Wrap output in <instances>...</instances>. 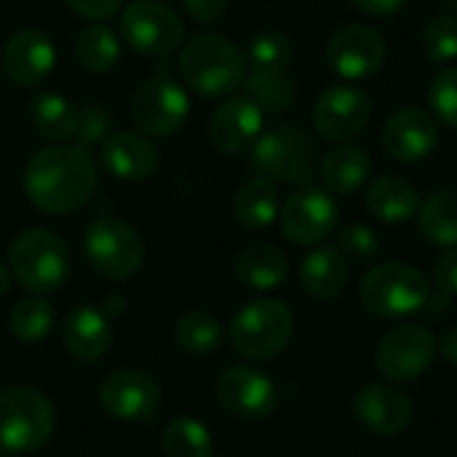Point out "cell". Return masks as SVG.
Wrapping results in <instances>:
<instances>
[{"label":"cell","instance_id":"cell-42","mask_svg":"<svg viewBox=\"0 0 457 457\" xmlns=\"http://www.w3.org/2000/svg\"><path fill=\"white\" fill-rule=\"evenodd\" d=\"M123 0H67V5L72 11H78L80 16H88V19H104V16H112L118 8H120Z\"/></svg>","mask_w":457,"mask_h":457},{"label":"cell","instance_id":"cell-35","mask_svg":"<svg viewBox=\"0 0 457 457\" xmlns=\"http://www.w3.org/2000/svg\"><path fill=\"white\" fill-rule=\"evenodd\" d=\"M423 48L426 56L436 64H447L457 59V19L455 16H436L423 29Z\"/></svg>","mask_w":457,"mask_h":457},{"label":"cell","instance_id":"cell-12","mask_svg":"<svg viewBox=\"0 0 457 457\" xmlns=\"http://www.w3.org/2000/svg\"><path fill=\"white\" fill-rule=\"evenodd\" d=\"M370 115H372L370 94L356 86L337 83L319 96L313 110V123L324 139L345 145L367 129Z\"/></svg>","mask_w":457,"mask_h":457},{"label":"cell","instance_id":"cell-28","mask_svg":"<svg viewBox=\"0 0 457 457\" xmlns=\"http://www.w3.org/2000/svg\"><path fill=\"white\" fill-rule=\"evenodd\" d=\"M233 214L246 230H262L278 217V193L276 185L257 177L249 179L233 198Z\"/></svg>","mask_w":457,"mask_h":457},{"label":"cell","instance_id":"cell-21","mask_svg":"<svg viewBox=\"0 0 457 457\" xmlns=\"http://www.w3.org/2000/svg\"><path fill=\"white\" fill-rule=\"evenodd\" d=\"M64 348L78 361H96L110 348L112 332L110 319L96 305H78L67 319L62 329Z\"/></svg>","mask_w":457,"mask_h":457},{"label":"cell","instance_id":"cell-16","mask_svg":"<svg viewBox=\"0 0 457 457\" xmlns=\"http://www.w3.org/2000/svg\"><path fill=\"white\" fill-rule=\"evenodd\" d=\"M220 404L244 420H262L276 410V383L254 367H230L217 380Z\"/></svg>","mask_w":457,"mask_h":457},{"label":"cell","instance_id":"cell-4","mask_svg":"<svg viewBox=\"0 0 457 457\" xmlns=\"http://www.w3.org/2000/svg\"><path fill=\"white\" fill-rule=\"evenodd\" d=\"M249 166L268 182L311 185L313 179V145L311 139L289 126L278 123L257 137L249 147Z\"/></svg>","mask_w":457,"mask_h":457},{"label":"cell","instance_id":"cell-41","mask_svg":"<svg viewBox=\"0 0 457 457\" xmlns=\"http://www.w3.org/2000/svg\"><path fill=\"white\" fill-rule=\"evenodd\" d=\"M182 3H185V11L201 24L217 21L228 8V0H182Z\"/></svg>","mask_w":457,"mask_h":457},{"label":"cell","instance_id":"cell-26","mask_svg":"<svg viewBox=\"0 0 457 457\" xmlns=\"http://www.w3.org/2000/svg\"><path fill=\"white\" fill-rule=\"evenodd\" d=\"M370 171H372V161H370L367 150H361L351 142L332 147L321 163L324 187L329 193H337V195L356 193L370 179Z\"/></svg>","mask_w":457,"mask_h":457},{"label":"cell","instance_id":"cell-9","mask_svg":"<svg viewBox=\"0 0 457 457\" xmlns=\"http://www.w3.org/2000/svg\"><path fill=\"white\" fill-rule=\"evenodd\" d=\"M439 353V340L434 337L431 329L404 324L391 329L375 353V364L380 375H386L394 383H412L420 375L428 372Z\"/></svg>","mask_w":457,"mask_h":457},{"label":"cell","instance_id":"cell-32","mask_svg":"<svg viewBox=\"0 0 457 457\" xmlns=\"http://www.w3.org/2000/svg\"><path fill=\"white\" fill-rule=\"evenodd\" d=\"M78 62L91 72H107L120 59V43L104 24H91L78 35L75 43Z\"/></svg>","mask_w":457,"mask_h":457},{"label":"cell","instance_id":"cell-27","mask_svg":"<svg viewBox=\"0 0 457 457\" xmlns=\"http://www.w3.org/2000/svg\"><path fill=\"white\" fill-rule=\"evenodd\" d=\"M423 236L445 249L457 246V187L434 190L418 212Z\"/></svg>","mask_w":457,"mask_h":457},{"label":"cell","instance_id":"cell-29","mask_svg":"<svg viewBox=\"0 0 457 457\" xmlns=\"http://www.w3.org/2000/svg\"><path fill=\"white\" fill-rule=\"evenodd\" d=\"M80 110L62 94H40L32 102V126L46 139L62 142L75 137Z\"/></svg>","mask_w":457,"mask_h":457},{"label":"cell","instance_id":"cell-24","mask_svg":"<svg viewBox=\"0 0 457 457\" xmlns=\"http://www.w3.org/2000/svg\"><path fill=\"white\" fill-rule=\"evenodd\" d=\"M236 276L249 289L270 292L287 281L289 262H287V254L273 244H249L236 257Z\"/></svg>","mask_w":457,"mask_h":457},{"label":"cell","instance_id":"cell-33","mask_svg":"<svg viewBox=\"0 0 457 457\" xmlns=\"http://www.w3.org/2000/svg\"><path fill=\"white\" fill-rule=\"evenodd\" d=\"M174 337H177V343H179V348H182L185 353L206 356V353H212V351L220 345V340H222V327H220V321H217L212 313L193 311V313H185V316L177 321Z\"/></svg>","mask_w":457,"mask_h":457},{"label":"cell","instance_id":"cell-19","mask_svg":"<svg viewBox=\"0 0 457 457\" xmlns=\"http://www.w3.org/2000/svg\"><path fill=\"white\" fill-rule=\"evenodd\" d=\"M265 112L249 96L225 99L209 123V139L220 153H249L262 134Z\"/></svg>","mask_w":457,"mask_h":457},{"label":"cell","instance_id":"cell-36","mask_svg":"<svg viewBox=\"0 0 457 457\" xmlns=\"http://www.w3.org/2000/svg\"><path fill=\"white\" fill-rule=\"evenodd\" d=\"M289 59H292V46L281 32L254 35L246 51V62H252V67L260 70H284Z\"/></svg>","mask_w":457,"mask_h":457},{"label":"cell","instance_id":"cell-17","mask_svg":"<svg viewBox=\"0 0 457 457\" xmlns=\"http://www.w3.org/2000/svg\"><path fill=\"white\" fill-rule=\"evenodd\" d=\"M353 415L367 431H372L378 436H396L412 423L415 407L404 391H399L394 386L372 383L356 394Z\"/></svg>","mask_w":457,"mask_h":457},{"label":"cell","instance_id":"cell-39","mask_svg":"<svg viewBox=\"0 0 457 457\" xmlns=\"http://www.w3.org/2000/svg\"><path fill=\"white\" fill-rule=\"evenodd\" d=\"M340 252L356 262H370L380 252V241L372 228L367 225H351L340 233Z\"/></svg>","mask_w":457,"mask_h":457},{"label":"cell","instance_id":"cell-30","mask_svg":"<svg viewBox=\"0 0 457 457\" xmlns=\"http://www.w3.org/2000/svg\"><path fill=\"white\" fill-rule=\"evenodd\" d=\"M246 96L262 110V112H281L295 102V86L287 78L284 70H260L252 67V72L244 80Z\"/></svg>","mask_w":457,"mask_h":457},{"label":"cell","instance_id":"cell-45","mask_svg":"<svg viewBox=\"0 0 457 457\" xmlns=\"http://www.w3.org/2000/svg\"><path fill=\"white\" fill-rule=\"evenodd\" d=\"M11 268H5L3 262H0V297H5L8 295V289H11Z\"/></svg>","mask_w":457,"mask_h":457},{"label":"cell","instance_id":"cell-15","mask_svg":"<svg viewBox=\"0 0 457 457\" xmlns=\"http://www.w3.org/2000/svg\"><path fill=\"white\" fill-rule=\"evenodd\" d=\"M329 67L345 80H364L375 75L386 62V40L375 27L351 24L343 27L327 46Z\"/></svg>","mask_w":457,"mask_h":457},{"label":"cell","instance_id":"cell-5","mask_svg":"<svg viewBox=\"0 0 457 457\" xmlns=\"http://www.w3.org/2000/svg\"><path fill=\"white\" fill-rule=\"evenodd\" d=\"M54 407L46 394L29 386L0 391V447L8 453H35L54 434Z\"/></svg>","mask_w":457,"mask_h":457},{"label":"cell","instance_id":"cell-20","mask_svg":"<svg viewBox=\"0 0 457 457\" xmlns=\"http://www.w3.org/2000/svg\"><path fill=\"white\" fill-rule=\"evenodd\" d=\"M56 62V51L48 35L37 29H21L3 46V70L19 86L40 83Z\"/></svg>","mask_w":457,"mask_h":457},{"label":"cell","instance_id":"cell-38","mask_svg":"<svg viewBox=\"0 0 457 457\" xmlns=\"http://www.w3.org/2000/svg\"><path fill=\"white\" fill-rule=\"evenodd\" d=\"M110 112L99 104H88L86 110H80L78 115V129H75V139L78 147H94V145H104L107 134H110Z\"/></svg>","mask_w":457,"mask_h":457},{"label":"cell","instance_id":"cell-23","mask_svg":"<svg viewBox=\"0 0 457 457\" xmlns=\"http://www.w3.org/2000/svg\"><path fill=\"white\" fill-rule=\"evenodd\" d=\"M351 265L348 257L335 246H319L313 249L300 268V284L303 289L316 300H335L348 287Z\"/></svg>","mask_w":457,"mask_h":457},{"label":"cell","instance_id":"cell-31","mask_svg":"<svg viewBox=\"0 0 457 457\" xmlns=\"http://www.w3.org/2000/svg\"><path fill=\"white\" fill-rule=\"evenodd\" d=\"M166 457H212L214 445L212 434L204 423L193 418H174L166 423L163 436H161Z\"/></svg>","mask_w":457,"mask_h":457},{"label":"cell","instance_id":"cell-22","mask_svg":"<svg viewBox=\"0 0 457 457\" xmlns=\"http://www.w3.org/2000/svg\"><path fill=\"white\" fill-rule=\"evenodd\" d=\"M104 169L123 182L147 179L158 166V153L150 139L139 134H112L102 145Z\"/></svg>","mask_w":457,"mask_h":457},{"label":"cell","instance_id":"cell-14","mask_svg":"<svg viewBox=\"0 0 457 457\" xmlns=\"http://www.w3.org/2000/svg\"><path fill=\"white\" fill-rule=\"evenodd\" d=\"M99 404L115 420H147L161 404L158 383L139 370L110 372L99 386Z\"/></svg>","mask_w":457,"mask_h":457},{"label":"cell","instance_id":"cell-25","mask_svg":"<svg viewBox=\"0 0 457 457\" xmlns=\"http://www.w3.org/2000/svg\"><path fill=\"white\" fill-rule=\"evenodd\" d=\"M367 209L383 222H407L420 212V195L404 177L386 174L370 185Z\"/></svg>","mask_w":457,"mask_h":457},{"label":"cell","instance_id":"cell-40","mask_svg":"<svg viewBox=\"0 0 457 457\" xmlns=\"http://www.w3.org/2000/svg\"><path fill=\"white\" fill-rule=\"evenodd\" d=\"M434 284L439 287L442 295L447 297H457V246L455 249H447L436 268H434Z\"/></svg>","mask_w":457,"mask_h":457},{"label":"cell","instance_id":"cell-3","mask_svg":"<svg viewBox=\"0 0 457 457\" xmlns=\"http://www.w3.org/2000/svg\"><path fill=\"white\" fill-rule=\"evenodd\" d=\"M292 332L295 316L287 303L265 297L238 311L230 324V343L249 361H270L289 345Z\"/></svg>","mask_w":457,"mask_h":457},{"label":"cell","instance_id":"cell-2","mask_svg":"<svg viewBox=\"0 0 457 457\" xmlns=\"http://www.w3.org/2000/svg\"><path fill=\"white\" fill-rule=\"evenodd\" d=\"M179 72L195 94L228 96L246 80V56L228 37L204 32L182 48Z\"/></svg>","mask_w":457,"mask_h":457},{"label":"cell","instance_id":"cell-43","mask_svg":"<svg viewBox=\"0 0 457 457\" xmlns=\"http://www.w3.org/2000/svg\"><path fill=\"white\" fill-rule=\"evenodd\" d=\"M407 0H351L353 8L370 13V16H394L404 8Z\"/></svg>","mask_w":457,"mask_h":457},{"label":"cell","instance_id":"cell-10","mask_svg":"<svg viewBox=\"0 0 457 457\" xmlns=\"http://www.w3.org/2000/svg\"><path fill=\"white\" fill-rule=\"evenodd\" d=\"M123 40L145 56H166L182 40V21L161 0H134L120 16Z\"/></svg>","mask_w":457,"mask_h":457},{"label":"cell","instance_id":"cell-11","mask_svg":"<svg viewBox=\"0 0 457 457\" xmlns=\"http://www.w3.org/2000/svg\"><path fill=\"white\" fill-rule=\"evenodd\" d=\"M187 91L171 78H153L142 83L131 102L134 123L150 137H171L187 120Z\"/></svg>","mask_w":457,"mask_h":457},{"label":"cell","instance_id":"cell-37","mask_svg":"<svg viewBox=\"0 0 457 457\" xmlns=\"http://www.w3.org/2000/svg\"><path fill=\"white\" fill-rule=\"evenodd\" d=\"M428 102L442 123L457 129V67H447L434 78Z\"/></svg>","mask_w":457,"mask_h":457},{"label":"cell","instance_id":"cell-44","mask_svg":"<svg viewBox=\"0 0 457 457\" xmlns=\"http://www.w3.org/2000/svg\"><path fill=\"white\" fill-rule=\"evenodd\" d=\"M439 353L457 367V327H450L439 340Z\"/></svg>","mask_w":457,"mask_h":457},{"label":"cell","instance_id":"cell-1","mask_svg":"<svg viewBox=\"0 0 457 457\" xmlns=\"http://www.w3.org/2000/svg\"><path fill=\"white\" fill-rule=\"evenodd\" d=\"M21 185L37 209L67 214L80 209L96 190V163L91 153L78 145L46 147L24 166Z\"/></svg>","mask_w":457,"mask_h":457},{"label":"cell","instance_id":"cell-34","mask_svg":"<svg viewBox=\"0 0 457 457\" xmlns=\"http://www.w3.org/2000/svg\"><path fill=\"white\" fill-rule=\"evenodd\" d=\"M8 324H11L13 337L24 343H37L54 329V308L43 297H27L13 305Z\"/></svg>","mask_w":457,"mask_h":457},{"label":"cell","instance_id":"cell-7","mask_svg":"<svg viewBox=\"0 0 457 457\" xmlns=\"http://www.w3.org/2000/svg\"><path fill=\"white\" fill-rule=\"evenodd\" d=\"M11 276L32 295L54 292L64 284L70 273L67 244L51 230L21 233L8 252Z\"/></svg>","mask_w":457,"mask_h":457},{"label":"cell","instance_id":"cell-6","mask_svg":"<svg viewBox=\"0 0 457 457\" xmlns=\"http://www.w3.org/2000/svg\"><path fill=\"white\" fill-rule=\"evenodd\" d=\"M431 297L428 278L407 262L375 265L361 281V303L380 319H399L426 308Z\"/></svg>","mask_w":457,"mask_h":457},{"label":"cell","instance_id":"cell-13","mask_svg":"<svg viewBox=\"0 0 457 457\" xmlns=\"http://www.w3.org/2000/svg\"><path fill=\"white\" fill-rule=\"evenodd\" d=\"M278 220H281V233L292 244L297 246L321 244L337 225V204L327 190L305 185L287 198V204L278 212Z\"/></svg>","mask_w":457,"mask_h":457},{"label":"cell","instance_id":"cell-8","mask_svg":"<svg viewBox=\"0 0 457 457\" xmlns=\"http://www.w3.org/2000/svg\"><path fill=\"white\" fill-rule=\"evenodd\" d=\"M83 252L88 265L110 281L131 278L145 260V246L137 230L112 217H102L88 225L83 236Z\"/></svg>","mask_w":457,"mask_h":457},{"label":"cell","instance_id":"cell-18","mask_svg":"<svg viewBox=\"0 0 457 457\" xmlns=\"http://www.w3.org/2000/svg\"><path fill=\"white\" fill-rule=\"evenodd\" d=\"M439 145V126L434 115L420 107H404L394 112L383 129V147L391 158L402 163H415L428 158Z\"/></svg>","mask_w":457,"mask_h":457}]
</instances>
